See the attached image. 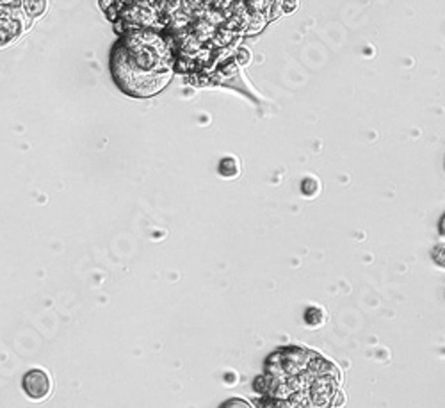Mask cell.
Wrapping results in <instances>:
<instances>
[{"mask_svg":"<svg viewBox=\"0 0 445 408\" xmlns=\"http://www.w3.org/2000/svg\"><path fill=\"white\" fill-rule=\"evenodd\" d=\"M111 70L116 84L126 95L146 98L168 86L175 70V57L160 34L138 30L116 43Z\"/></svg>","mask_w":445,"mask_h":408,"instance_id":"obj_1","label":"cell"},{"mask_svg":"<svg viewBox=\"0 0 445 408\" xmlns=\"http://www.w3.org/2000/svg\"><path fill=\"white\" fill-rule=\"evenodd\" d=\"M23 392L27 398L34 401H41L48 398L52 392V380L41 369H32L23 376Z\"/></svg>","mask_w":445,"mask_h":408,"instance_id":"obj_2","label":"cell"},{"mask_svg":"<svg viewBox=\"0 0 445 408\" xmlns=\"http://www.w3.org/2000/svg\"><path fill=\"white\" fill-rule=\"evenodd\" d=\"M305 323H307V326H310V328H319V326H323L324 323H326V310H324L323 307H308L307 310H305Z\"/></svg>","mask_w":445,"mask_h":408,"instance_id":"obj_3","label":"cell"},{"mask_svg":"<svg viewBox=\"0 0 445 408\" xmlns=\"http://www.w3.org/2000/svg\"><path fill=\"white\" fill-rule=\"evenodd\" d=\"M46 9V0H26V11L30 17H39Z\"/></svg>","mask_w":445,"mask_h":408,"instance_id":"obj_4","label":"cell"},{"mask_svg":"<svg viewBox=\"0 0 445 408\" xmlns=\"http://www.w3.org/2000/svg\"><path fill=\"white\" fill-rule=\"evenodd\" d=\"M301 191L307 196H314V194L319 193V182L315 180V178H305L301 184Z\"/></svg>","mask_w":445,"mask_h":408,"instance_id":"obj_5","label":"cell"},{"mask_svg":"<svg viewBox=\"0 0 445 408\" xmlns=\"http://www.w3.org/2000/svg\"><path fill=\"white\" fill-rule=\"evenodd\" d=\"M431 257L435 261V264L440 266L445 270V244H438L435 248L431 250Z\"/></svg>","mask_w":445,"mask_h":408,"instance_id":"obj_6","label":"cell"},{"mask_svg":"<svg viewBox=\"0 0 445 408\" xmlns=\"http://www.w3.org/2000/svg\"><path fill=\"white\" fill-rule=\"evenodd\" d=\"M282 9L285 11V13H290V11H294L296 6H298V2L296 0H282Z\"/></svg>","mask_w":445,"mask_h":408,"instance_id":"obj_7","label":"cell"},{"mask_svg":"<svg viewBox=\"0 0 445 408\" xmlns=\"http://www.w3.org/2000/svg\"><path fill=\"white\" fill-rule=\"evenodd\" d=\"M228 405H231V407H244V408H248L249 405L246 403V401H240V400H231V401H228V403H225V407H228Z\"/></svg>","mask_w":445,"mask_h":408,"instance_id":"obj_8","label":"cell"},{"mask_svg":"<svg viewBox=\"0 0 445 408\" xmlns=\"http://www.w3.org/2000/svg\"><path fill=\"white\" fill-rule=\"evenodd\" d=\"M440 232L445 236V214H444V218H442V221H440Z\"/></svg>","mask_w":445,"mask_h":408,"instance_id":"obj_9","label":"cell"}]
</instances>
